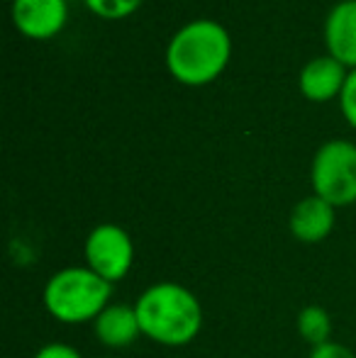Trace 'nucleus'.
I'll return each mask as SVG.
<instances>
[{"mask_svg":"<svg viewBox=\"0 0 356 358\" xmlns=\"http://www.w3.org/2000/svg\"><path fill=\"white\" fill-rule=\"evenodd\" d=\"M232 57V37L220 22L208 17L183 24L166 47V69L178 83H213L227 69Z\"/></svg>","mask_w":356,"mask_h":358,"instance_id":"f03ea898","label":"nucleus"},{"mask_svg":"<svg viewBox=\"0 0 356 358\" xmlns=\"http://www.w3.org/2000/svg\"><path fill=\"white\" fill-rule=\"evenodd\" d=\"M13 24L27 39H52L66 27V0H13Z\"/></svg>","mask_w":356,"mask_h":358,"instance_id":"423d86ee","label":"nucleus"},{"mask_svg":"<svg viewBox=\"0 0 356 358\" xmlns=\"http://www.w3.org/2000/svg\"><path fill=\"white\" fill-rule=\"evenodd\" d=\"M339 105H342V115L349 124L356 129V69H352L347 76V83L339 95Z\"/></svg>","mask_w":356,"mask_h":358,"instance_id":"ddd939ff","label":"nucleus"},{"mask_svg":"<svg viewBox=\"0 0 356 358\" xmlns=\"http://www.w3.org/2000/svg\"><path fill=\"white\" fill-rule=\"evenodd\" d=\"M93 15L103 20H124L142 5V0H83Z\"/></svg>","mask_w":356,"mask_h":358,"instance_id":"f8f14e48","label":"nucleus"},{"mask_svg":"<svg viewBox=\"0 0 356 358\" xmlns=\"http://www.w3.org/2000/svg\"><path fill=\"white\" fill-rule=\"evenodd\" d=\"M34 358H83V356H81V351L73 349L71 344L52 341V344H44L42 349L34 354Z\"/></svg>","mask_w":356,"mask_h":358,"instance_id":"4468645a","label":"nucleus"},{"mask_svg":"<svg viewBox=\"0 0 356 358\" xmlns=\"http://www.w3.org/2000/svg\"><path fill=\"white\" fill-rule=\"evenodd\" d=\"M334 210L327 200L320 195H308L293 208L288 220V229L303 244H320L334 229Z\"/></svg>","mask_w":356,"mask_h":358,"instance_id":"1a4fd4ad","label":"nucleus"},{"mask_svg":"<svg viewBox=\"0 0 356 358\" xmlns=\"http://www.w3.org/2000/svg\"><path fill=\"white\" fill-rule=\"evenodd\" d=\"M83 254H86L88 268L115 285L122 278H127V273L132 271L134 241L120 224L103 222V224L90 229Z\"/></svg>","mask_w":356,"mask_h":358,"instance_id":"39448f33","label":"nucleus"},{"mask_svg":"<svg viewBox=\"0 0 356 358\" xmlns=\"http://www.w3.org/2000/svg\"><path fill=\"white\" fill-rule=\"evenodd\" d=\"M93 334L108 349H127L142 336L139 317L134 305L110 302L103 312L93 320Z\"/></svg>","mask_w":356,"mask_h":358,"instance_id":"6e6552de","label":"nucleus"},{"mask_svg":"<svg viewBox=\"0 0 356 358\" xmlns=\"http://www.w3.org/2000/svg\"><path fill=\"white\" fill-rule=\"evenodd\" d=\"M310 358H356V354L349 346L337 344V341H327L322 346H315L310 351Z\"/></svg>","mask_w":356,"mask_h":358,"instance_id":"2eb2a0df","label":"nucleus"},{"mask_svg":"<svg viewBox=\"0 0 356 358\" xmlns=\"http://www.w3.org/2000/svg\"><path fill=\"white\" fill-rule=\"evenodd\" d=\"M315 195L327 200L332 208L356 203V144L347 139L325 142L315 151L310 166Z\"/></svg>","mask_w":356,"mask_h":358,"instance_id":"20e7f679","label":"nucleus"},{"mask_svg":"<svg viewBox=\"0 0 356 358\" xmlns=\"http://www.w3.org/2000/svg\"><path fill=\"white\" fill-rule=\"evenodd\" d=\"M113 283L88 266L62 268L44 285V307L62 324H86L110 305Z\"/></svg>","mask_w":356,"mask_h":358,"instance_id":"7ed1b4c3","label":"nucleus"},{"mask_svg":"<svg viewBox=\"0 0 356 358\" xmlns=\"http://www.w3.org/2000/svg\"><path fill=\"white\" fill-rule=\"evenodd\" d=\"M327 54L347 69H356V0H339L325 20Z\"/></svg>","mask_w":356,"mask_h":358,"instance_id":"9d476101","label":"nucleus"},{"mask_svg":"<svg viewBox=\"0 0 356 358\" xmlns=\"http://www.w3.org/2000/svg\"><path fill=\"white\" fill-rule=\"evenodd\" d=\"M347 76H349L347 66L342 62H337L332 54L315 57L300 71L298 78L300 93L308 100H313V103H327V100L342 95Z\"/></svg>","mask_w":356,"mask_h":358,"instance_id":"0eeeda50","label":"nucleus"},{"mask_svg":"<svg viewBox=\"0 0 356 358\" xmlns=\"http://www.w3.org/2000/svg\"><path fill=\"white\" fill-rule=\"evenodd\" d=\"M142 336L162 346H185L203 329V305L185 285L162 280L134 302Z\"/></svg>","mask_w":356,"mask_h":358,"instance_id":"f257e3e1","label":"nucleus"},{"mask_svg":"<svg viewBox=\"0 0 356 358\" xmlns=\"http://www.w3.org/2000/svg\"><path fill=\"white\" fill-rule=\"evenodd\" d=\"M298 331L303 336V341H308L310 346H322L327 341H332V317L325 307L320 305H308L298 312Z\"/></svg>","mask_w":356,"mask_h":358,"instance_id":"9b49d317","label":"nucleus"}]
</instances>
